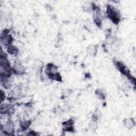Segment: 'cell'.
<instances>
[{
  "label": "cell",
  "instance_id": "obj_5",
  "mask_svg": "<svg viewBox=\"0 0 136 136\" xmlns=\"http://www.w3.org/2000/svg\"><path fill=\"white\" fill-rule=\"evenodd\" d=\"M87 52L90 55L95 56L97 53V48L94 45H90L87 48Z\"/></svg>",
  "mask_w": 136,
  "mask_h": 136
},
{
  "label": "cell",
  "instance_id": "obj_1",
  "mask_svg": "<svg viewBox=\"0 0 136 136\" xmlns=\"http://www.w3.org/2000/svg\"><path fill=\"white\" fill-rule=\"evenodd\" d=\"M107 17L115 23H117L120 20V14L119 11L114 7H108L107 10Z\"/></svg>",
  "mask_w": 136,
  "mask_h": 136
},
{
  "label": "cell",
  "instance_id": "obj_2",
  "mask_svg": "<svg viewBox=\"0 0 136 136\" xmlns=\"http://www.w3.org/2000/svg\"><path fill=\"white\" fill-rule=\"evenodd\" d=\"M1 129L5 134L10 135L14 131V125L12 122L8 121L2 126Z\"/></svg>",
  "mask_w": 136,
  "mask_h": 136
},
{
  "label": "cell",
  "instance_id": "obj_6",
  "mask_svg": "<svg viewBox=\"0 0 136 136\" xmlns=\"http://www.w3.org/2000/svg\"><path fill=\"white\" fill-rule=\"evenodd\" d=\"M8 52L12 55H14L17 53L18 49L15 46H12V45H10L8 46Z\"/></svg>",
  "mask_w": 136,
  "mask_h": 136
},
{
  "label": "cell",
  "instance_id": "obj_4",
  "mask_svg": "<svg viewBox=\"0 0 136 136\" xmlns=\"http://www.w3.org/2000/svg\"><path fill=\"white\" fill-rule=\"evenodd\" d=\"M13 71L17 74H22L26 72V69L22 65L17 63L13 66Z\"/></svg>",
  "mask_w": 136,
  "mask_h": 136
},
{
  "label": "cell",
  "instance_id": "obj_11",
  "mask_svg": "<svg viewBox=\"0 0 136 136\" xmlns=\"http://www.w3.org/2000/svg\"><path fill=\"white\" fill-rule=\"evenodd\" d=\"M70 92H69V90L67 89V90H65L64 92V94H63V95L65 96H68L69 94H70Z\"/></svg>",
  "mask_w": 136,
  "mask_h": 136
},
{
  "label": "cell",
  "instance_id": "obj_10",
  "mask_svg": "<svg viewBox=\"0 0 136 136\" xmlns=\"http://www.w3.org/2000/svg\"><path fill=\"white\" fill-rule=\"evenodd\" d=\"M97 126V125L96 123L94 121L91 122L90 124V128L92 129L93 130H94L96 129Z\"/></svg>",
  "mask_w": 136,
  "mask_h": 136
},
{
  "label": "cell",
  "instance_id": "obj_9",
  "mask_svg": "<svg viewBox=\"0 0 136 136\" xmlns=\"http://www.w3.org/2000/svg\"><path fill=\"white\" fill-rule=\"evenodd\" d=\"M21 90L19 87H16L13 89V93L15 95L19 96L21 94Z\"/></svg>",
  "mask_w": 136,
  "mask_h": 136
},
{
  "label": "cell",
  "instance_id": "obj_8",
  "mask_svg": "<svg viewBox=\"0 0 136 136\" xmlns=\"http://www.w3.org/2000/svg\"><path fill=\"white\" fill-rule=\"evenodd\" d=\"M31 121H24L22 122L21 123L20 125L21 128L23 129L24 130H26L27 129H28L29 128V126H31Z\"/></svg>",
  "mask_w": 136,
  "mask_h": 136
},
{
  "label": "cell",
  "instance_id": "obj_7",
  "mask_svg": "<svg viewBox=\"0 0 136 136\" xmlns=\"http://www.w3.org/2000/svg\"><path fill=\"white\" fill-rule=\"evenodd\" d=\"M34 69L37 70H40L43 66V63L41 61H37L34 63Z\"/></svg>",
  "mask_w": 136,
  "mask_h": 136
},
{
  "label": "cell",
  "instance_id": "obj_3",
  "mask_svg": "<svg viewBox=\"0 0 136 136\" xmlns=\"http://www.w3.org/2000/svg\"><path fill=\"white\" fill-rule=\"evenodd\" d=\"M12 41V38L10 35H8L4 33V34H2L1 35V42L5 46H10V44L11 43Z\"/></svg>",
  "mask_w": 136,
  "mask_h": 136
}]
</instances>
